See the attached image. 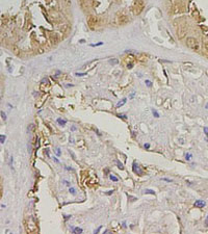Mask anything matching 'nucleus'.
Listing matches in <instances>:
<instances>
[{
    "instance_id": "obj_17",
    "label": "nucleus",
    "mask_w": 208,
    "mask_h": 234,
    "mask_svg": "<svg viewBox=\"0 0 208 234\" xmlns=\"http://www.w3.org/2000/svg\"><path fill=\"white\" fill-rule=\"evenodd\" d=\"M146 84L150 87V86H152V82H151V81H150V80H146Z\"/></svg>"
},
{
    "instance_id": "obj_18",
    "label": "nucleus",
    "mask_w": 208,
    "mask_h": 234,
    "mask_svg": "<svg viewBox=\"0 0 208 234\" xmlns=\"http://www.w3.org/2000/svg\"><path fill=\"white\" fill-rule=\"evenodd\" d=\"M204 132L206 134V136H208V128L207 127H204Z\"/></svg>"
},
{
    "instance_id": "obj_13",
    "label": "nucleus",
    "mask_w": 208,
    "mask_h": 234,
    "mask_svg": "<svg viewBox=\"0 0 208 234\" xmlns=\"http://www.w3.org/2000/svg\"><path fill=\"white\" fill-rule=\"evenodd\" d=\"M125 102H126V99H124V100H123L122 102H119V103H118V105H117V106H118V107L122 106V105H124V104H125Z\"/></svg>"
},
{
    "instance_id": "obj_2",
    "label": "nucleus",
    "mask_w": 208,
    "mask_h": 234,
    "mask_svg": "<svg viewBox=\"0 0 208 234\" xmlns=\"http://www.w3.org/2000/svg\"><path fill=\"white\" fill-rule=\"evenodd\" d=\"M144 8V2H143V0H137V1L134 3L133 5V13L135 15H138L141 13V11L143 10Z\"/></svg>"
},
{
    "instance_id": "obj_24",
    "label": "nucleus",
    "mask_w": 208,
    "mask_h": 234,
    "mask_svg": "<svg viewBox=\"0 0 208 234\" xmlns=\"http://www.w3.org/2000/svg\"><path fill=\"white\" fill-rule=\"evenodd\" d=\"M63 182H65V184H66V185H70V183H69V181H63Z\"/></svg>"
},
{
    "instance_id": "obj_16",
    "label": "nucleus",
    "mask_w": 208,
    "mask_h": 234,
    "mask_svg": "<svg viewBox=\"0 0 208 234\" xmlns=\"http://www.w3.org/2000/svg\"><path fill=\"white\" fill-rule=\"evenodd\" d=\"M55 152H56V155H57V156H59V155H60V149H59V148H56Z\"/></svg>"
},
{
    "instance_id": "obj_1",
    "label": "nucleus",
    "mask_w": 208,
    "mask_h": 234,
    "mask_svg": "<svg viewBox=\"0 0 208 234\" xmlns=\"http://www.w3.org/2000/svg\"><path fill=\"white\" fill-rule=\"evenodd\" d=\"M186 45H187L188 48L193 49V50H198L199 49V44L197 42V40L194 39V38H187Z\"/></svg>"
},
{
    "instance_id": "obj_4",
    "label": "nucleus",
    "mask_w": 208,
    "mask_h": 234,
    "mask_svg": "<svg viewBox=\"0 0 208 234\" xmlns=\"http://www.w3.org/2000/svg\"><path fill=\"white\" fill-rule=\"evenodd\" d=\"M132 170H133V172L135 173V174H137V175H140V176H142V175L144 174V172H143V170L140 168V166L137 165L136 162H133V165H132Z\"/></svg>"
},
{
    "instance_id": "obj_6",
    "label": "nucleus",
    "mask_w": 208,
    "mask_h": 234,
    "mask_svg": "<svg viewBox=\"0 0 208 234\" xmlns=\"http://www.w3.org/2000/svg\"><path fill=\"white\" fill-rule=\"evenodd\" d=\"M96 22H97V20H96V18H91L90 20H89V24L93 27L95 24H96Z\"/></svg>"
},
{
    "instance_id": "obj_3",
    "label": "nucleus",
    "mask_w": 208,
    "mask_h": 234,
    "mask_svg": "<svg viewBox=\"0 0 208 234\" xmlns=\"http://www.w3.org/2000/svg\"><path fill=\"white\" fill-rule=\"evenodd\" d=\"M128 20H129V18H128V17H127L126 15H124V14H121L120 16L117 17V22L119 23L120 25L125 24V23L128 22Z\"/></svg>"
},
{
    "instance_id": "obj_5",
    "label": "nucleus",
    "mask_w": 208,
    "mask_h": 234,
    "mask_svg": "<svg viewBox=\"0 0 208 234\" xmlns=\"http://www.w3.org/2000/svg\"><path fill=\"white\" fill-rule=\"evenodd\" d=\"M205 205H206V203H205L204 201H202V200H198V201L195 202V206H196V207L202 208V207H204Z\"/></svg>"
},
{
    "instance_id": "obj_20",
    "label": "nucleus",
    "mask_w": 208,
    "mask_h": 234,
    "mask_svg": "<svg viewBox=\"0 0 208 234\" xmlns=\"http://www.w3.org/2000/svg\"><path fill=\"white\" fill-rule=\"evenodd\" d=\"M163 181H166V182H172V180L171 179H167V178H162Z\"/></svg>"
},
{
    "instance_id": "obj_15",
    "label": "nucleus",
    "mask_w": 208,
    "mask_h": 234,
    "mask_svg": "<svg viewBox=\"0 0 208 234\" xmlns=\"http://www.w3.org/2000/svg\"><path fill=\"white\" fill-rule=\"evenodd\" d=\"M4 140H5V136H4V135H0V143L3 144Z\"/></svg>"
},
{
    "instance_id": "obj_21",
    "label": "nucleus",
    "mask_w": 208,
    "mask_h": 234,
    "mask_svg": "<svg viewBox=\"0 0 208 234\" xmlns=\"http://www.w3.org/2000/svg\"><path fill=\"white\" fill-rule=\"evenodd\" d=\"M144 147H145L146 149H149L150 148V144H145V145H144Z\"/></svg>"
},
{
    "instance_id": "obj_26",
    "label": "nucleus",
    "mask_w": 208,
    "mask_h": 234,
    "mask_svg": "<svg viewBox=\"0 0 208 234\" xmlns=\"http://www.w3.org/2000/svg\"><path fill=\"white\" fill-rule=\"evenodd\" d=\"M112 191H113V190H109V191L107 192V195H110V194H111V192H112Z\"/></svg>"
},
{
    "instance_id": "obj_11",
    "label": "nucleus",
    "mask_w": 208,
    "mask_h": 234,
    "mask_svg": "<svg viewBox=\"0 0 208 234\" xmlns=\"http://www.w3.org/2000/svg\"><path fill=\"white\" fill-rule=\"evenodd\" d=\"M117 165H118V168L119 169H121V170H124V167H123V165L121 163L119 160H117Z\"/></svg>"
},
{
    "instance_id": "obj_7",
    "label": "nucleus",
    "mask_w": 208,
    "mask_h": 234,
    "mask_svg": "<svg viewBox=\"0 0 208 234\" xmlns=\"http://www.w3.org/2000/svg\"><path fill=\"white\" fill-rule=\"evenodd\" d=\"M57 123H58L59 125H61V126H65V125L67 124V121H66V120H62V119H57Z\"/></svg>"
},
{
    "instance_id": "obj_27",
    "label": "nucleus",
    "mask_w": 208,
    "mask_h": 234,
    "mask_svg": "<svg viewBox=\"0 0 208 234\" xmlns=\"http://www.w3.org/2000/svg\"><path fill=\"white\" fill-rule=\"evenodd\" d=\"M206 225H208V218H207V220H206Z\"/></svg>"
},
{
    "instance_id": "obj_9",
    "label": "nucleus",
    "mask_w": 208,
    "mask_h": 234,
    "mask_svg": "<svg viewBox=\"0 0 208 234\" xmlns=\"http://www.w3.org/2000/svg\"><path fill=\"white\" fill-rule=\"evenodd\" d=\"M109 179L112 180V181H114V182H117V181H119V178H118V177H115V176H113V175H109Z\"/></svg>"
},
{
    "instance_id": "obj_19",
    "label": "nucleus",
    "mask_w": 208,
    "mask_h": 234,
    "mask_svg": "<svg viewBox=\"0 0 208 234\" xmlns=\"http://www.w3.org/2000/svg\"><path fill=\"white\" fill-rule=\"evenodd\" d=\"M185 157H186V159H187V160H190V157H192V154H186V156H185Z\"/></svg>"
},
{
    "instance_id": "obj_22",
    "label": "nucleus",
    "mask_w": 208,
    "mask_h": 234,
    "mask_svg": "<svg viewBox=\"0 0 208 234\" xmlns=\"http://www.w3.org/2000/svg\"><path fill=\"white\" fill-rule=\"evenodd\" d=\"M76 75L77 76H83V75H85V73H76Z\"/></svg>"
},
{
    "instance_id": "obj_10",
    "label": "nucleus",
    "mask_w": 208,
    "mask_h": 234,
    "mask_svg": "<svg viewBox=\"0 0 208 234\" xmlns=\"http://www.w3.org/2000/svg\"><path fill=\"white\" fill-rule=\"evenodd\" d=\"M144 192H145V194H151V195L155 194L154 190H152V189H145V190H144Z\"/></svg>"
},
{
    "instance_id": "obj_25",
    "label": "nucleus",
    "mask_w": 208,
    "mask_h": 234,
    "mask_svg": "<svg viewBox=\"0 0 208 234\" xmlns=\"http://www.w3.org/2000/svg\"><path fill=\"white\" fill-rule=\"evenodd\" d=\"M53 159H54V161H55V162H57V163L59 162V161H58V159H57V158H53Z\"/></svg>"
},
{
    "instance_id": "obj_14",
    "label": "nucleus",
    "mask_w": 208,
    "mask_h": 234,
    "mask_svg": "<svg viewBox=\"0 0 208 234\" xmlns=\"http://www.w3.org/2000/svg\"><path fill=\"white\" fill-rule=\"evenodd\" d=\"M69 190H70V192H71V194H73V195H76V191H75V188H74V187H70V189H69Z\"/></svg>"
},
{
    "instance_id": "obj_12",
    "label": "nucleus",
    "mask_w": 208,
    "mask_h": 234,
    "mask_svg": "<svg viewBox=\"0 0 208 234\" xmlns=\"http://www.w3.org/2000/svg\"><path fill=\"white\" fill-rule=\"evenodd\" d=\"M152 113H153V115H154L155 118H159V114H158L157 112H156L155 109H153V110H152Z\"/></svg>"
},
{
    "instance_id": "obj_8",
    "label": "nucleus",
    "mask_w": 208,
    "mask_h": 234,
    "mask_svg": "<svg viewBox=\"0 0 208 234\" xmlns=\"http://www.w3.org/2000/svg\"><path fill=\"white\" fill-rule=\"evenodd\" d=\"M83 230L81 229V228H79V227H76V228H74V230H73V233H82Z\"/></svg>"
},
{
    "instance_id": "obj_23",
    "label": "nucleus",
    "mask_w": 208,
    "mask_h": 234,
    "mask_svg": "<svg viewBox=\"0 0 208 234\" xmlns=\"http://www.w3.org/2000/svg\"><path fill=\"white\" fill-rule=\"evenodd\" d=\"M109 62H110V63H117V62H118V60H110Z\"/></svg>"
}]
</instances>
